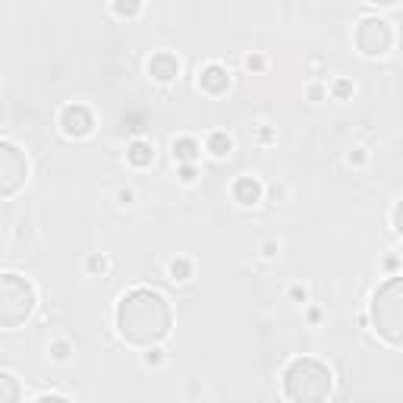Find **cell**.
I'll list each match as a JSON object with an SVG mask.
<instances>
[{
  "mask_svg": "<svg viewBox=\"0 0 403 403\" xmlns=\"http://www.w3.org/2000/svg\"><path fill=\"white\" fill-rule=\"evenodd\" d=\"M173 309L157 290L136 287L117 306V331L132 347H157L171 334Z\"/></svg>",
  "mask_w": 403,
  "mask_h": 403,
  "instance_id": "6da1fadb",
  "label": "cell"
},
{
  "mask_svg": "<svg viewBox=\"0 0 403 403\" xmlns=\"http://www.w3.org/2000/svg\"><path fill=\"white\" fill-rule=\"evenodd\" d=\"M334 388V375L321 359L300 356L284 369V397L290 403H325Z\"/></svg>",
  "mask_w": 403,
  "mask_h": 403,
  "instance_id": "7a4b0ae2",
  "label": "cell"
},
{
  "mask_svg": "<svg viewBox=\"0 0 403 403\" xmlns=\"http://www.w3.org/2000/svg\"><path fill=\"white\" fill-rule=\"evenodd\" d=\"M369 318H372V328L378 331V337H384L391 347L403 350V274L388 277L372 293Z\"/></svg>",
  "mask_w": 403,
  "mask_h": 403,
  "instance_id": "3957f363",
  "label": "cell"
},
{
  "mask_svg": "<svg viewBox=\"0 0 403 403\" xmlns=\"http://www.w3.org/2000/svg\"><path fill=\"white\" fill-rule=\"evenodd\" d=\"M35 309V290L19 274H3L0 277V328H19Z\"/></svg>",
  "mask_w": 403,
  "mask_h": 403,
  "instance_id": "277c9868",
  "label": "cell"
},
{
  "mask_svg": "<svg viewBox=\"0 0 403 403\" xmlns=\"http://www.w3.org/2000/svg\"><path fill=\"white\" fill-rule=\"evenodd\" d=\"M356 48L366 57H384L394 48V28L381 16H366L356 26Z\"/></svg>",
  "mask_w": 403,
  "mask_h": 403,
  "instance_id": "5b68a950",
  "label": "cell"
},
{
  "mask_svg": "<svg viewBox=\"0 0 403 403\" xmlns=\"http://www.w3.org/2000/svg\"><path fill=\"white\" fill-rule=\"evenodd\" d=\"M26 177H28L26 155H22L16 145L3 142L0 145V196L3 198L16 196V189L26 183Z\"/></svg>",
  "mask_w": 403,
  "mask_h": 403,
  "instance_id": "8992f818",
  "label": "cell"
},
{
  "mask_svg": "<svg viewBox=\"0 0 403 403\" xmlns=\"http://www.w3.org/2000/svg\"><path fill=\"white\" fill-rule=\"evenodd\" d=\"M60 126L69 139H83L95 130V117H92V110L85 104H67L60 114Z\"/></svg>",
  "mask_w": 403,
  "mask_h": 403,
  "instance_id": "52a82bcc",
  "label": "cell"
},
{
  "mask_svg": "<svg viewBox=\"0 0 403 403\" xmlns=\"http://www.w3.org/2000/svg\"><path fill=\"white\" fill-rule=\"evenodd\" d=\"M198 85H202V92H208V95H224V92L230 89V73H227L221 63H208V67L198 73Z\"/></svg>",
  "mask_w": 403,
  "mask_h": 403,
  "instance_id": "ba28073f",
  "label": "cell"
},
{
  "mask_svg": "<svg viewBox=\"0 0 403 403\" xmlns=\"http://www.w3.org/2000/svg\"><path fill=\"white\" fill-rule=\"evenodd\" d=\"M148 73H151V79H157V83H171V79L180 76V60L171 54V51H157V54H151V60H148Z\"/></svg>",
  "mask_w": 403,
  "mask_h": 403,
  "instance_id": "9c48e42d",
  "label": "cell"
},
{
  "mask_svg": "<svg viewBox=\"0 0 403 403\" xmlns=\"http://www.w3.org/2000/svg\"><path fill=\"white\" fill-rule=\"evenodd\" d=\"M233 198L239 205H259L261 202V183L255 177H239L233 183Z\"/></svg>",
  "mask_w": 403,
  "mask_h": 403,
  "instance_id": "30bf717a",
  "label": "cell"
},
{
  "mask_svg": "<svg viewBox=\"0 0 403 403\" xmlns=\"http://www.w3.org/2000/svg\"><path fill=\"white\" fill-rule=\"evenodd\" d=\"M198 142L196 139H189V136H183V139H177V142H173V161H177V164H196V157H198Z\"/></svg>",
  "mask_w": 403,
  "mask_h": 403,
  "instance_id": "8fae6325",
  "label": "cell"
},
{
  "mask_svg": "<svg viewBox=\"0 0 403 403\" xmlns=\"http://www.w3.org/2000/svg\"><path fill=\"white\" fill-rule=\"evenodd\" d=\"M126 161H130L132 167H148L151 161H155V148L139 139V142H132L130 148H126Z\"/></svg>",
  "mask_w": 403,
  "mask_h": 403,
  "instance_id": "7c38bea8",
  "label": "cell"
},
{
  "mask_svg": "<svg viewBox=\"0 0 403 403\" xmlns=\"http://www.w3.org/2000/svg\"><path fill=\"white\" fill-rule=\"evenodd\" d=\"M230 148H233V139L227 136V132H212V139H208V151H212L214 157L230 155Z\"/></svg>",
  "mask_w": 403,
  "mask_h": 403,
  "instance_id": "4fadbf2b",
  "label": "cell"
},
{
  "mask_svg": "<svg viewBox=\"0 0 403 403\" xmlns=\"http://www.w3.org/2000/svg\"><path fill=\"white\" fill-rule=\"evenodd\" d=\"M0 388H3V400H0V403H16L19 388H16V378L10 375V372H3V375H0Z\"/></svg>",
  "mask_w": 403,
  "mask_h": 403,
  "instance_id": "5bb4252c",
  "label": "cell"
},
{
  "mask_svg": "<svg viewBox=\"0 0 403 403\" xmlns=\"http://www.w3.org/2000/svg\"><path fill=\"white\" fill-rule=\"evenodd\" d=\"M171 277L173 280H189L192 277V261L189 259H173L171 261Z\"/></svg>",
  "mask_w": 403,
  "mask_h": 403,
  "instance_id": "9a60e30c",
  "label": "cell"
},
{
  "mask_svg": "<svg viewBox=\"0 0 403 403\" xmlns=\"http://www.w3.org/2000/svg\"><path fill=\"white\" fill-rule=\"evenodd\" d=\"M139 3H114V13H120V16H136L139 13Z\"/></svg>",
  "mask_w": 403,
  "mask_h": 403,
  "instance_id": "2e32d148",
  "label": "cell"
},
{
  "mask_svg": "<svg viewBox=\"0 0 403 403\" xmlns=\"http://www.w3.org/2000/svg\"><path fill=\"white\" fill-rule=\"evenodd\" d=\"M394 230L403 237V198H400V202H397V205H394Z\"/></svg>",
  "mask_w": 403,
  "mask_h": 403,
  "instance_id": "e0dca14e",
  "label": "cell"
},
{
  "mask_svg": "<svg viewBox=\"0 0 403 403\" xmlns=\"http://www.w3.org/2000/svg\"><path fill=\"white\" fill-rule=\"evenodd\" d=\"M89 268H92V271H108V259H104V255H92Z\"/></svg>",
  "mask_w": 403,
  "mask_h": 403,
  "instance_id": "ac0fdd59",
  "label": "cell"
},
{
  "mask_svg": "<svg viewBox=\"0 0 403 403\" xmlns=\"http://www.w3.org/2000/svg\"><path fill=\"white\" fill-rule=\"evenodd\" d=\"M334 95H337V98H347V95H353V85H350L347 79H341V83L334 85Z\"/></svg>",
  "mask_w": 403,
  "mask_h": 403,
  "instance_id": "d6986e66",
  "label": "cell"
},
{
  "mask_svg": "<svg viewBox=\"0 0 403 403\" xmlns=\"http://www.w3.org/2000/svg\"><path fill=\"white\" fill-rule=\"evenodd\" d=\"M35 403H73V400H67V397H60V394H44V397H38Z\"/></svg>",
  "mask_w": 403,
  "mask_h": 403,
  "instance_id": "ffe728a7",
  "label": "cell"
},
{
  "mask_svg": "<svg viewBox=\"0 0 403 403\" xmlns=\"http://www.w3.org/2000/svg\"><path fill=\"white\" fill-rule=\"evenodd\" d=\"M180 180H183V183H192V180H196V167H192V164L180 167Z\"/></svg>",
  "mask_w": 403,
  "mask_h": 403,
  "instance_id": "44dd1931",
  "label": "cell"
},
{
  "mask_svg": "<svg viewBox=\"0 0 403 403\" xmlns=\"http://www.w3.org/2000/svg\"><path fill=\"white\" fill-rule=\"evenodd\" d=\"M69 356V343H54V359H67Z\"/></svg>",
  "mask_w": 403,
  "mask_h": 403,
  "instance_id": "7402d4cb",
  "label": "cell"
},
{
  "mask_svg": "<svg viewBox=\"0 0 403 403\" xmlns=\"http://www.w3.org/2000/svg\"><path fill=\"white\" fill-rule=\"evenodd\" d=\"M362 161H366V151H362V148L350 151V164H362Z\"/></svg>",
  "mask_w": 403,
  "mask_h": 403,
  "instance_id": "603a6c76",
  "label": "cell"
},
{
  "mask_svg": "<svg viewBox=\"0 0 403 403\" xmlns=\"http://www.w3.org/2000/svg\"><path fill=\"white\" fill-rule=\"evenodd\" d=\"M246 67L249 69H261V67H265V60H261V57H246Z\"/></svg>",
  "mask_w": 403,
  "mask_h": 403,
  "instance_id": "cb8c5ba5",
  "label": "cell"
},
{
  "mask_svg": "<svg viewBox=\"0 0 403 403\" xmlns=\"http://www.w3.org/2000/svg\"><path fill=\"white\" fill-rule=\"evenodd\" d=\"M145 362H148V366H157V362H161V350H151V353L145 356Z\"/></svg>",
  "mask_w": 403,
  "mask_h": 403,
  "instance_id": "d4e9b609",
  "label": "cell"
},
{
  "mask_svg": "<svg viewBox=\"0 0 403 403\" xmlns=\"http://www.w3.org/2000/svg\"><path fill=\"white\" fill-rule=\"evenodd\" d=\"M293 300H302V302H306V290H300V287H293Z\"/></svg>",
  "mask_w": 403,
  "mask_h": 403,
  "instance_id": "484cf974",
  "label": "cell"
}]
</instances>
